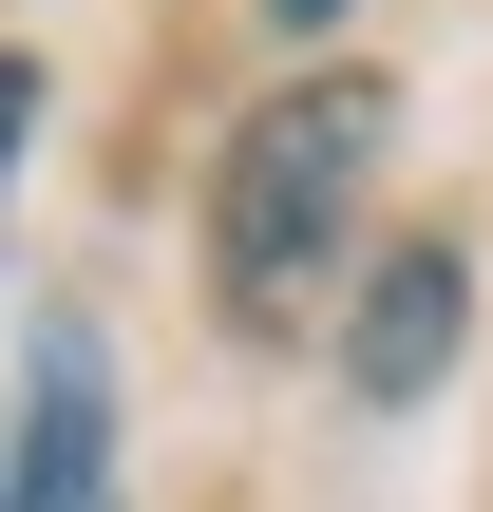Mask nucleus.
<instances>
[{
    "label": "nucleus",
    "instance_id": "3",
    "mask_svg": "<svg viewBox=\"0 0 493 512\" xmlns=\"http://www.w3.org/2000/svg\"><path fill=\"white\" fill-rule=\"evenodd\" d=\"M456 342H475V247H361V285H342V399L361 418H418L437 380H456Z\"/></svg>",
    "mask_w": 493,
    "mask_h": 512
},
{
    "label": "nucleus",
    "instance_id": "2",
    "mask_svg": "<svg viewBox=\"0 0 493 512\" xmlns=\"http://www.w3.org/2000/svg\"><path fill=\"white\" fill-rule=\"evenodd\" d=\"M0 512H133V456H114V342H95V304H57V323H38V361H19Z\"/></svg>",
    "mask_w": 493,
    "mask_h": 512
},
{
    "label": "nucleus",
    "instance_id": "5",
    "mask_svg": "<svg viewBox=\"0 0 493 512\" xmlns=\"http://www.w3.org/2000/svg\"><path fill=\"white\" fill-rule=\"evenodd\" d=\"M266 19H342V0H266Z\"/></svg>",
    "mask_w": 493,
    "mask_h": 512
},
{
    "label": "nucleus",
    "instance_id": "1",
    "mask_svg": "<svg viewBox=\"0 0 493 512\" xmlns=\"http://www.w3.org/2000/svg\"><path fill=\"white\" fill-rule=\"evenodd\" d=\"M380 152H399V95L342 76V57L228 114V152H209V304H228L247 342H304L323 285H361V190H380Z\"/></svg>",
    "mask_w": 493,
    "mask_h": 512
},
{
    "label": "nucleus",
    "instance_id": "4",
    "mask_svg": "<svg viewBox=\"0 0 493 512\" xmlns=\"http://www.w3.org/2000/svg\"><path fill=\"white\" fill-rule=\"evenodd\" d=\"M19 133H38V57L0 38V171H19Z\"/></svg>",
    "mask_w": 493,
    "mask_h": 512
}]
</instances>
